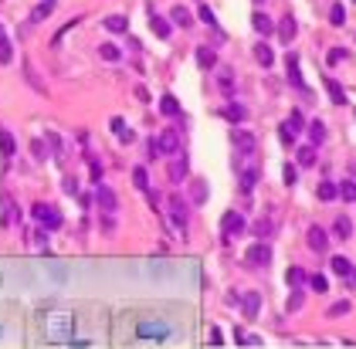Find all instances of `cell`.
<instances>
[{
    "label": "cell",
    "mask_w": 356,
    "mask_h": 349,
    "mask_svg": "<svg viewBox=\"0 0 356 349\" xmlns=\"http://www.w3.org/2000/svg\"><path fill=\"white\" fill-rule=\"evenodd\" d=\"M31 214H34V221L41 227H48V231H58V227H61V214H58L51 203H34Z\"/></svg>",
    "instance_id": "6da1fadb"
},
{
    "label": "cell",
    "mask_w": 356,
    "mask_h": 349,
    "mask_svg": "<svg viewBox=\"0 0 356 349\" xmlns=\"http://www.w3.org/2000/svg\"><path fill=\"white\" fill-rule=\"evenodd\" d=\"M136 336L143 339V342H167L170 326H163V322H143V326L136 329Z\"/></svg>",
    "instance_id": "7a4b0ae2"
},
{
    "label": "cell",
    "mask_w": 356,
    "mask_h": 349,
    "mask_svg": "<svg viewBox=\"0 0 356 349\" xmlns=\"http://www.w3.org/2000/svg\"><path fill=\"white\" fill-rule=\"evenodd\" d=\"M221 231H224V237H238V234H245V231H248L245 214H238V210H227V214L221 217Z\"/></svg>",
    "instance_id": "3957f363"
},
{
    "label": "cell",
    "mask_w": 356,
    "mask_h": 349,
    "mask_svg": "<svg viewBox=\"0 0 356 349\" xmlns=\"http://www.w3.org/2000/svg\"><path fill=\"white\" fill-rule=\"evenodd\" d=\"M234 146H238V153H241V156H251V153L258 149L255 133H248V129H234Z\"/></svg>",
    "instance_id": "277c9868"
},
{
    "label": "cell",
    "mask_w": 356,
    "mask_h": 349,
    "mask_svg": "<svg viewBox=\"0 0 356 349\" xmlns=\"http://www.w3.org/2000/svg\"><path fill=\"white\" fill-rule=\"evenodd\" d=\"M156 143H160V153H167V156H177V149H180V136H177V129H163V133L156 136Z\"/></svg>",
    "instance_id": "5b68a950"
},
{
    "label": "cell",
    "mask_w": 356,
    "mask_h": 349,
    "mask_svg": "<svg viewBox=\"0 0 356 349\" xmlns=\"http://www.w3.org/2000/svg\"><path fill=\"white\" fill-rule=\"evenodd\" d=\"M245 258L251 261L255 268H261V265H268V261H271V248H268L265 241H258V244H251V248H248Z\"/></svg>",
    "instance_id": "8992f818"
},
{
    "label": "cell",
    "mask_w": 356,
    "mask_h": 349,
    "mask_svg": "<svg viewBox=\"0 0 356 349\" xmlns=\"http://www.w3.org/2000/svg\"><path fill=\"white\" fill-rule=\"evenodd\" d=\"M241 312H245V319H258V312H261V295L258 292L241 295Z\"/></svg>",
    "instance_id": "52a82bcc"
},
{
    "label": "cell",
    "mask_w": 356,
    "mask_h": 349,
    "mask_svg": "<svg viewBox=\"0 0 356 349\" xmlns=\"http://www.w3.org/2000/svg\"><path fill=\"white\" fill-rule=\"evenodd\" d=\"M305 241H309V248H312V251H326V248H329V234H326L319 224H312V227H309V237H305Z\"/></svg>",
    "instance_id": "ba28073f"
},
{
    "label": "cell",
    "mask_w": 356,
    "mask_h": 349,
    "mask_svg": "<svg viewBox=\"0 0 356 349\" xmlns=\"http://www.w3.org/2000/svg\"><path fill=\"white\" fill-rule=\"evenodd\" d=\"M170 214H173L177 231L183 234V231H187V207H183V200H180V197H173V200H170Z\"/></svg>",
    "instance_id": "9c48e42d"
},
{
    "label": "cell",
    "mask_w": 356,
    "mask_h": 349,
    "mask_svg": "<svg viewBox=\"0 0 356 349\" xmlns=\"http://www.w3.org/2000/svg\"><path fill=\"white\" fill-rule=\"evenodd\" d=\"M102 27L109 34H123V31H129V17H126V14H109V17L102 21Z\"/></svg>",
    "instance_id": "30bf717a"
},
{
    "label": "cell",
    "mask_w": 356,
    "mask_h": 349,
    "mask_svg": "<svg viewBox=\"0 0 356 349\" xmlns=\"http://www.w3.org/2000/svg\"><path fill=\"white\" fill-rule=\"evenodd\" d=\"M285 75H289V81L295 85V89H302V92H305V81H302L299 58H295V55H289V58H285Z\"/></svg>",
    "instance_id": "8fae6325"
},
{
    "label": "cell",
    "mask_w": 356,
    "mask_h": 349,
    "mask_svg": "<svg viewBox=\"0 0 356 349\" xmlns=\"http://www.w3.org/2000/svg\"><path fill=\"white\" fill-rule=\"evenodd\" d=\"M21 71H24L27 85H31V89L37 92V95H48V85H45L41 78H37V71H34V65H31V61H24V65H21Z\"/></svg>",
    "instance_id": "7c38bea8"
},
{
    "label": "cell",
    "mask_w": 356,
    "mask_h": 349,
    "mask_svg": "<svg viewBox=\"0 0 356 349\" xmlns=\"http://www.w3.org/2000/svg\"><path fill=\"white\" fill-rule=\"evenodd\" d=\"M295 31H299V24H295V17L292 14H285L279 21V37L285 41V45H292V37H295Z\"/></svg>",
    "instance_id": "4fadbf2b"
},
{
    "label": "cell",
    "mask_w": 356,
    "mask_h": 349,
    "mask_svg": "<svg viewBox=\"0 0 356 349\" xmlns=\"http://www.w3.org/2000/svg\"><path fill=\"white\" fill-rule=\"evenodd\" d=\"M95 200H99V207L105 210V214H115V193H112L109 187H102V183H99V190H95Z\"/></svg>",
    "instance_id": "5bb4252c"
},
{
    "label": "cell",
    "mask_w": 356,
    "mask_h": 349,
    "mask_svg": "<svg viewBox=\"0 0 356 349\" xmlns=\"http://www.w3.org/2000/svg\"><path fill=\"white\" fill-rule=\"evenodd\" d=\"M4 224H7V227L21 224V214H17V200H14L11 193L4 197Z\"/></svg>",
    "instance_id": "9a60e30c"
},
{
    "label": "cell",
    "mask_w": 356,
    "mask_h": 349,
    "mask_svg": "<svg viewBox=\"0 0 356 349\" xmlns=\"http://www.w3.org/2000/svg\"><path fill=\"white\" fill-rule=\"evenodd\" d=\"M187 180V156H173L170 163V183H183Z\"/></svg>",
    "instance_id": "2e32d148"
},
{
    "label": "cell",
    "mask_w": 356,
    "mask_h": 349,
    "mask_svg": "<svg viewBox=\"0 0 356 349\" xmlns=\"http://www.w3.org/2000/svg\"><path fill=\"white\" fill-rule=\"evenodd\" d=\"M251 27H255L258 34H265V37H268V34H271V17H268L265 11H255V14H251Z\"/></svg>",
    "instance_id": "e0dca14e"
},
{
    "label": "cell",
    "mask_w": 356,
    "mask_h": 349,
    "mask_svg": "<svg viewBox=\"0 0 356 349\" xmlns=\"http://www.w3.org/2000/svg\"><path fill=\"white\" fill-rule=\"evenodd\" d=\"M109 129H112L115 136H119V143H123V146H129V143L136 139V136H133V129H126V122H123V119H112V122H109Z\"/></svg>",
    "instance_id": "ac0fdd59"
},
{
    "label": "cell",
    "mask_w": 356,
    "mask_h": 349,
    "mask_svg": "<svg viewBox=\"0 0 356 349\" xmlns=\"http://www.w3.org/2000/svg\"><path fill=\"white\" fill-rule=\"evenodd\" d=\"M285 282H289V288H302V285L309 282V275H305L299 265H292V268L285 271Z\"/></svg>",
    "instance_id": "d6986e66"
},
{
    "label": "cell",
    "mask_w": 356,
    "mask_h": 349,
    "mask_svg": "<svg viewBox=\"0 0 356 349\" xmlns=\"http://www.w3.org/2000/svg\"><path fill=\"white\" fill-rule=\"evenodd\" d=\"M149 27H153V31H156V37H163V41H167L170 34H173L170 21H167V17H160V14H153V17H149Z\"/></svg>",
    "instance_id": "ffe728a7"
},
{
    "label": "cell",
    "mask_w": 356,
    "mask_h": 349,
    "mask_svg": "<svg viewBox=\"0 0 356 349\" xmlns=\"http://www.w3.org/2000/svg\"><path fill=\"white\" fill-rule=\"evenodd\" d=\"M197 65H201L204 71H214V68H217V55H214L211 48H197Z\"/></svg>",
    "instance_id": "44dd1931"
},
{
    "label": "cell",
    "mask_w": 356,
    "mask_h": 349,
    "mask_svg": "<svg viewBox=\"0 0 356 349\" xmlns=\"http://www.w3.org/2000/svg\"><path fill=\"white\" fill-rule=\"evenodd\" d=\"M326 92H329V99H333L336 105H346V89L336 78H326Z\"/></svg>",
    "instance_id": "7402d4cb"
},
{
    "label": "cell",
    "mask_w": 356,
    "mask_h": 349,
    "mask_svg": "<svg viewBox=\"0 0 356 349\" xmlns=\"http://www.w3.org/2000/svg\"><path fill=\"white\" fill-rule=\"evenodd\" d=\"M255 58H258V65H261V68H271V65H275V51H271L265 41L255 48Z\"/></svg>",
    "instance_id": "603a6c76"
},
{
    "label": "cell",
    "mask_w": 356,
    "mask_h": 349,
    "mask_svg": "<svg viewBox=\"0 0 356 349\" xmlns=\"http://www.w3.org/2000/svg\"><path fill=\"white\" fill-rule=\"evenodd\" d=\"M221 115H224V119H231V122H245V119H248L245 105H234V102H231V105H224Z\"/></svg>",
    "instance_id": "cb8c5ba5"
},
{
    "label": "cell",
    "mask_w": 356,
    "mask_h": 349,
    "mask_svg": "<svg viewBox=\"0 0 356 349\" xmlns=\"http://www.w3.org/2000/svg\"><path fill=\"white\" fill-rule=\"evenodd\" d=\"M315 193H319V200H336V197H339V187H336L333 180H323L315 187Z\"/></svg>",
    "instance_id": "d4e9b609"
},
{
    "label": "cell",
    "mask_w": 356,
    "mask_h": 349,
    "mask_svg": "<svg viewBox=\"0 0 356 349\" xmlns=\"http://www.w3.org/2000/svg\"><path fill=\"white\" fill-rule=\"evenodd\" d=\"M55 4H58V0H41V4H37V7H34L31 21H34V24H41V21H45V17H48V14L55 11Z\"/></svg>",
    "instance_id": "484cf974"
},
{
    "label": "cell",
    "mask_w": 356,
    "mask_h": 349,
    "mask_svg": "<svg viewBox=\"0 0 356 349\" xmlns=\"http://www.w3.org/2000/svg\"><path fill=\"white\" fill-rule=\"evenodd\" d=\"M299 166H315V159H319V153H315V146H299Z\"/></svg>",
    "instance_id": "4316f807"
},
{
    "label": "cell",
    "mask_w": 356,
    "mask_h": 349,
    "mask_svg": "<svg viewBox=\"0 0 356 349\" xmlns=\"http://www.w3.org/2000/svg\"><path fill=\"white\" fill-rule=\"evenodd\" d=\"M251 234H255L258 241H268V237L275 234V224H271V221H258V224L251 227Z\"/></svg>",
    "instance_id": "83f0119b"
},
{
    "label": "cell",
    "mask_w": 356,
    "mask_h": 349,
    "mask_svg": "<svg viewBox=\"0 0 356 349\" xmlns=\"http://www.w3.org/2000/svg\"><path fill=\"white\" fill-rule=\"evenodd\" d=\"M160 112L163 115H180V102L173 99V95H163V99H160Z\"/></svg>",
    "instance_id": "f1b7e54d"
},
{
    "label": "cell",
    "mask_w": 356,
    "mask_h": 349,
    "mask_svg": "<svg viewBox=\"0 0 356 349\" xmlns=\"http://www.w3.org/2000/svg\"><path fill=\"white\" fill-rule=\"evenodd\" d=\"M255 183H258V169H255V166H248L245 173H241V190L251 193V190H255Z\"/></svg>",
    "instance_id": "f546056e"
},
{
    "label": "cell",
    "mask_w": 356,
    "mask_h": 349,
    "mask_svg": "<svg viewBox=\"0 0 356 349\" xmlns=\"http://www.w3.org/2000/svg\"><path fill=\"white\" fill-rule=\"evenodd\" d=\"M305 285H309L315 295H326V292H329V282H326V275H309V282H305Z\"/></svg>",
    "instance_id": "4dcf8cb0"
},
{
    "label": "cell",
    "mask_w": 356,
    "mask_h": 349,
    "mask_svg": "<svg viewBox=\"0 0 356 349\" xmlns=\"http://www.w3.org/2000/svg\"><path fill=\"white\" fill-rule=\"evenodd\" d=\"M329 265H333V271L339 275V278H346V275L353 271V265H349V261L343 258V254H336V258H329Z\"/></svg>",
    "instance_id": "1f68e13d"
},
{
    "label": "cell",
    "mask_w": 356,
    "mask_h": 349,
    "mask_svg": "<svg viewBox=\"0 0 356 349\" xmlns=\"http://www.w3.org/2000/svg\"><path fill=\"white\" fill-rule=\"evenodd\" d=\"M329 24H333V27H343V24H346V7H343V4H333V11H329Z\"/></svg>",
    "instance_id": "d6a6232c"
},
{
    "label": "cell",
    "mask_w": 356,
    "mask_h": 349,
    "mask_svg": "<svg viewBox=\"0 0 356 349\" xmlns=\"http://www.w3.org/2000/svg\"><path fill=\"white\" fill-rule=\"evenodd\" d=\"M339 197H343L346 203H353L356 200V180H343L339 183Z\"/></svg>",
    "instance_id": "836d02e7"
},
{
    "label": "cell",
    "mask_w": 356,
    "mask_h": 349,
    "mask_svg": "<svg viewBox=\"0 0 356 349\" xmlns=\"http://www.w3.org/2000/svg\"><path fill=\"white\" fill-rule=\"evenodd\" d=\"M333 234L346 241V237L353 234V221H349V217H339V221H336V231H333Z\"/></svg>",
    "instance_id": "e575fe53"
},
{
    "label": "cell",
    "mask_w": 356,
    "mask_h": 349,
    "mask_svg": "<svg viewBox=\"0 0 356 349\" xmlns=\"http://www.w3.org/2000/svg\"><path fill=\"white\" fill-rule=\"evenodd\" d=\"M133 183L139 187V190H149V173H146V166H136L133 169Z\"/></svg>",
    "instance_id": "d590c367"
},
{
    "label": "cell",
    "mask_w": 356,
    "mask_h": 349,
    "mask_svg": "<svg viewBox=\"0 0 356 349\" xmlns=\"http://www.w3.org/2000/svg\"><path fill=\"white\" fill-rule=\"evenodd\" d=\"M0 58H4V65H11V61H14V45H11V37H7V34L0 37Z\"/></svg>",
    "instance_id": "8d00e7d4"
},
{
    "label": "cell",
    "mask_w": 356,
    "mask_h": 349,
    "mask_svg": "<svg viewBox=\"0 0 356 349\" xmlns=\"http://www.w3.org/2000/svg\"><path fill=\"white\" fill-rule=\"evenodd\" d=\"M173 24H180V27H190V24H193L187 7H173Z\"/></svg>",
    "instance_id": "74e56055"
},
{
    "label": "cell",
    "mask_w": 356,
    "mask_h": 349,
    "mask_svg": "<svg viewBox=\"0 0 356 349\" xmlns=\"http://www.w3.org/2000/svg\"><path fill=\"white\" fill-rule=\"evenodd\" d=\"M282 180H285V187H295V183H299V166L285 163V169H282Z\"/></svg>",
    "instance_id": "f35d334b"
},
{
    "label": "cell",
    "mask_w": 356,
    "mask_h": 349,
    "mask_svg": "<svg viewBox=\"0 0 356 349\" xmlns=\"http://www.w3.org/2000/svg\"><path fill=\"white\" fill-rule=\"evenodd\" d=\"M14 153H17V143H14V133H11V129H4V156L11 159Z\"/></svg>",
    "instance_id": "ab89813d"
},
{
    "label": "cell",
    "mask_w": 356,
    "mask_h": 349,
    "mask_svg": "<svg viewBox=\"0 0 356 349\" xmlns=\"http://www.w3.org/2000/svg\"><path fill=\"white\" fill-rule=\"evenodd\" d=\"M346 312H353V305H349V302H336V305H329V312H326V316H329V319H339V316H346Z\"/></svg>",
    "instance_id": "60d3db41"
},
{
    "label": "cell",
    "mask_w": 356,
    "mask_h": 349,
    "mask_svg": "<svg viewBox=\"0 0 356 349\" xmlns=\"http://www.w3.org/2000/svg\"><path fill=\"white\" fill-rule=\"evenodd\" d=\"M190 193H193V203H204V197H207V183H204V180H193Z\"/></svg>",
    "instance_id": "b9f144b4"
},
{
    "label": "cell",
    "mask_w": 356,
    "mask_h": 349,
    "mask_svg": "<svg viewBox=\"0 0 356 349\" xmlns=\"http://www.w3.org/2000/svg\"><path fill=\"white\" fill-rule=\"evenodd\" d=\"M302 302H305L302 288H292V295H289V312H299V309H302Z\"/></svg>",
    "instance_id": "7bdbcfd3"
},
{
    "label": "cell",
    "mask_w": 356,
    "mask_h": 349,
    "mask_svg": "<svg viewBox=\"0 0 356 349\" xmlns=\"http://www.w3.org/2000/svg\"><path fill=\"white\" fill-rule=\"evenodd\" d=\"M285 122H289L292 129H295V133H302V129H305V119H302V112H299V109H292V112H289V119H285Z\"/></svg>",
    "instance_id": "ee69618b"
},
{
    "label": "cell",
    "mask_w": 356,
    "mask_h": 349,
    "mask_svg": "<svg viewBox=\"0 0 356 349\" xmlns=\"http://www.w3.org/2000/svg\"><path fill=\"white\" fill-rule=\"evenodd\" d=\"M309 136H312V143H323V139H326V125L315 119V122L309 125Z\"/></svg>",
    "instance_id": "f6af8a7d"
},
{
    "label": "cell",
    "mask_w": 356,
    "mask_h": 349,
    "mask_svg": "<svg viewBox=\"0 0 356 349\" xmlns=\"http://www.w3.org/2000/svg\"><path fill=\"white\" fill-rule=\"evenodd\" d=\"M279 136H282V143H285V146H292V143H295V129H292L289 122H282V129H279Z\"/></svg>",
    "instance_id": "bcb514c9"
},
{
    "label": "cell",
    "mask_w": 356,
    "mask_h": 349,
    "mask_svg": "<svg viewBox=\"0 0 356 349\" xmlns=\"http://www.w3.org/2000/svg\"><path fill=\"white\" fill-rule=\"evenodd\" d=\"M99 55L105 58V61H119V48H115V45H102Z\"/></svg>",
    "instance_id": "7dc6e473"
},
{
    "label": "cell",
    "mask_w": 356,
    "mask_h": 349,
    "mask_svg": "<svg viewBox=\"0 0 356 349\" xmlns=\"http://www.w3.org/2000/svg\"><path fill=\"white\" fill-rule=\"evenodd\" d=\"M201 21L207 24V27H217V17H214V11H211V7H201Z\"/></svg>",
    "instance_id": "c3c4849f"
},
{
    "label": "cell",
    "mask_w": 356,
    "mask_h": 349,
    "mask_svg": "<svg viewBox=\"0 0 356 349\" xmlns=\"http://www.w3.org/2000/svg\"><path fill=\"white\" fill-rule=\"evenodd\" d=\"M339 61H346V51L343 48H333L329 51V65H339Z\"/></svg>",
    "instance_id": "681fc988"
},
{
    "label": "cell",
    "mask_w": 356,
    "mask_h": 349,
    "mask_svg": "<svg viewBox=\"0 0 356 349\" xmlns=\"http://www.w3.org/2000/svg\"><path fill=\"white\" fill-rule=\"evenodd\" d=\"M89 166H92V180L102 183V166H99V159H89Z\"/></svg>",
    "instance_id": "f907efd6"
},
{
    "label": "cell",
    "mask_w": 356,
    "mask_h": 349,
    "mask_svg": "<svg viewBox=\"0 0 356 349\" xmlns=\"http://www.w3.org/2000/svg\"><path fill=\"white\" fill-rule=\"evenodd\" d=\"M207 339H211V346H221V342H224V339H221V329H217V326H211Z\"/></svg>",
    "instance_id": "816d5d0a"
},
{
    "label": "cell",
    "mask_w": 356,
    "mask_h": 349,
    "mask_svg": "<svg viewBox=\"0 0 356 349\" xmlns=\"http://www.w3.org/2000/svg\"><path fill=\"white\" fill-rule=\"evenodd\" d=\"M221 89L231 95V71H221Z\"/></svg>",
    "instance_id": "f5cc1de1"
},
{
    "label": "cell",
    "mask_w": 356,
    "mask_h": 349,
    "mask_svg": "<svg viewBox=\"0 0 356 349\" xmlns=\"http://www.w3.org/2000/svg\"><path fill=\"white\" fill-rule=\"evenodd\" d=\"M346 282H349V288H356V268L349 271V275H346Z\"/></svg>",
    "instance_id": "db71d44e"
},
{
    "label": "cell",
    "mask_w": 356,
    "mask_h": 349,
    "mask_svg": "<svg viewBox=\"0 0 356 349\" xmlns=\"http://www.w3.org/2000/svg\"><path fill=\"white\" fill-rule=\"evenodd\" d=\"M255 4H261V0H255Z\"/></svg>",
    "instance_id": "11a10c76"
}]
</instances>
